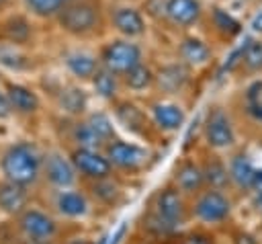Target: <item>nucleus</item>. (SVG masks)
I'll use <instances>...</instances> for the list:
<instances>
[{
  "mask_svg": "<svg viewBox=\"0 0 262 244\" xmlns=\"http://www.w3.org/2000/svg\"><path fill=\"white\" fill-rule=\"evenodd\" d=\"M86 240H88V238H82V240H80V242H76V244H86Z\"/></svg>",
  "mask_w": 262,
  "mask_h": 244,
  "instance_id": "obj_40",
  "label": "nucleus"
},
{
  "mask_svg": "<svg viewBox=\"0 0 262 244\" xmlns=\"http://www.w3.org/2000/svg\"><path fill=\"white\" fill-rule=\"evenodd\" d=\"M100 150L106 156L113 172L135 185H141L158 168V164L162 162V156L166 154L162 150H156L131 137H125L121 133L111 137Z\"/></svg>",
  "mask_w": 262,
  "mask_h": 244,
  "instance_id": "obj_6",
  "label": "nucleus"
},
{
  "mask_svg": "<svg viewBox=\"0 0 262 244\" xmlns=\"http://www.w3.org/2000/svg\"><path fill=\"white\" fill-rule=\"evenodd\" d=\"M2 88L10 100L14 121L18 125H45L47 119V103L37 88L35 82L23 78H2Z\"/></svg>",
  "mask_w": 262,
  "mask_h": 244,
  "instance_id": "obj_14",
  "label": "nucleus"
},
{
  "mask_svg": "<svg viewBox=\"0 0 262 244\" xmlns=\"http://www.w3.org/2000/svg\"><path fill=\"white\" fill-rule=\"evenodd\" d=\"M196 31L221 55L231 51L246 33V18L223 0H207Z\"/></svg>",
  "mask_w": 262,
  "mask_h": 244,
  "instance_id": "obj_9",
  "label": "nucleus"
},
{
  "mask_svg": "<svg viewBox=\"0 0 262 244\" xmlns=\"http://www.w3.org/2000/svg\"><path fill=\"white\" fill-rule=\"evenodd\" d=\"M184 148H190V150H192V154H194V158H196V162H199V166H201L205 187H215V189H223V191H229V193H231V182H229V172H227L225 154L203 146L199 139L194 141V146H184ZM231 195H233V193H231ZM233 197H235V195H233Z\"/></svg>",
  "mask_w": 262,
  "mask_h": 244,
  "instance_id": "obj_27",
  "label": "nucleus"
},
{
  "mask_svg": "<svg viewBox=\"0 0 262 244\" xmlns=\"http://www.w3.org/2000/svg\"><path fill=\"white\" fill-rule=\"evenodd\" d=\"M137 4H139V8L143 10V14L147 16L151 29H154V31H160V29H162V23H164L166 0H139Z\"/></svg>",
  "mask_w": 262,
  "mask_h": 244,
  "instance_id": "obj_35",
  "label": "nucleus"
},
{
  "mask_svg": "<svg viewBox=\"0 0 262 244\" xmlns=\"http://www.w3.org/2000/svg\"><path fill=\"white\" fill-rule=\"evenodd\" d=\"M244 144H262V76L231 86L223 96Z\"/></svg>",
  "mask_w": 262,
  "mask_h": 244,
  "instance_id": "obj_8",
  "label": "nucleus"
},
{
  "mask_svg": "<svg viewBox=\"0 0 262 244\" xmlns=\"http://www.w3.org/2000/svg\"><path fill=\"white\" fill-rule=\"evenodd\" d=\"M33 201H35L33 189L16 185L6 178H0V215H2V219L14 217Z\"/></svg>",
  "mask_w": 262,
  "mask_h": 244,
  "instance_id": "obj_30",
  "label": "nucleus"
},
{
  "mask_svg": "<svg viewBox=\"0 0 262 244\" xmlns=\"http://www.w3.org/2000/svg\"><path fill=\"white\" fill-rule=\"evenodd\" d=\"M196 139L203 146L217 150L221 154H227L229 150L242 144V135L237 131V125L223 96L211 98L205 103L199 119Z\"/></svg>",
  "mask_w": 262,
  "mask_h": 244,
  "instance_id": "obj_10",
  "label": "nucleus"
},
{
  "mask_svg": "<svg viewBox=\"0 0 262 244\" xmlns=\"http://www.w3.org/2000/svg\"><path fill=\"white\" fill-rule=\"evenodd\" d=\"M156 244H221L219 232L199 226V223H188L182 230L166 236L164 240L156 242Z\"/></svg>",
  "mask_w": 262,
  "mask_h": 244,
  "instance_id": "obj_32",
  "label": "nucleus"
},
{
  "mask_svg": "<svg viewBox=\"0 0 262 244\" xmlns=\"http://www.w3.org/2000/svg\"><path fill=\"white\" fill-rule=\"evenodd\" d=\"M117 2H139V0H117Z\"/></svg>",
  "mask_w": 262,
  "mask_h": 244,
  "instance_id": "obj_39",
  "label": "nucleus"
},
{
  "mask_svg": "<svg viewBox=\"0 0 262 244\" xmlns=\"http://www.w3.org/2000/svg\"><path fill=\"white\" fill-rule=\"evenodd\" d=\"M2 221H4V219H2V215H0V223H2Z\"/></svg>",
  "mask_w": 262,
  "mask_h": 244,
  "instance_id": "obj_42",
  "label": "nucleus"
},
{
  "mask_svg": "<svg viewBox=\"0 0 262 244\" xmlns=\"http://www.w3.org/2000/svg\"><path fill=\"white\" fill-rule=\"evenodd\" d=\"M166 180L176 191H180L186 199H192L199 191L205 189L201 166H199L190 148H182V152L172 160V164L168 168V174H166Z\"/></svg>",
  "mask_w": 262,
  "mask_h": 244,
  "instance_id": "obj_24",
  "label": "nucleus"
},
{
  "mask_svg": "<svg viewBox=\"0 0 262 244\" xmlns=\"http://www.w3.org/2000/svg\"><path fill=\"white\" fill-rule=\"evenodd\" d=\"M45 137L35 133H18L12 137H0V178L37 191L41 176Z\"/></svg>",
  "mask_w": 262,
  "mask_h": 244,
  "instance_id": "obj_3",
  "label": "nucleus"
},
{
  "mask_svg": "<svg viewBox=\"0 0 262 244\" xmlns=\"http://www.w3.org/2000/svg\"><path fill=\"white\" fill-rule=\"evenodd\" d=\"M51 25L68 41L94 45L108 35L106 0H66Z\"/></svg>",
  "mask_w": 262,
  "mask_h": 244,
  "instance_id": "obj_4",
  "label": "nucleus"
},
{
  "mask_svg": "<svg viewBox=\"0 0 262 244\" xmlns=\"http://www.w3.org/2000/svg\"><path fill=\"white\" fill-rule=\"evenodd\" d=\"M86 86H88L92 98H94L98 105H108L111 100H115L117 96L123 94L119 76H115L113 72H108V70H104V68H98L96 74L90 78V82H88Z\"/></svg>",
  "mask_w": 262,
  "mask_h": 244,
  "instance_id": "obj_31",
  "label": "nucleus"
},
{
  "mask_svg": "<svg viewBox=\"0 0 262 244\" xmlns=\"http://www.w3.org/2000/svg\"><path fill=\"white\" fill-rule=\"evenodd\" d=\"M2 125H16L14 121V113H12V107H10V100L0 84V127Z\"/></svg>",
  "mask_w": 262,
  "mask_h": 244,
  "instance_id": "obj_36",
  "label": "nucleus"
},
{
  "mask_svg": "<svg viewBox=\"0 0 262 244\" xmlns=\"http://www.w3.org/2000/svg\"><path fill=\"white\" fill-rule=\"evenodd\" d=\"M35 201L41 203L45 209H49L53 215H57L63 221L72 223H100L94 211V205L90 203L86 191L82 185L63 187V189H37Z\"/></svg>",
  "mask_w": 262,
  "mask_h": 244,
  "instance_id": "obj_11",
  "label": "nucleus"
},
{
  "mask_svg": "<svg viewBox=\"0 0 262 244\" xmlns=\"http://www.w3.org/2000/svg\"><path fill=\"white\" fill-rule=\"evenodd\" d=\"M6 4H8V0H0V12H4V8H6Z\"/></svg>",
  "mask_w": 262,
  "mask_h": 244,
  "instance_id": "obj_38",
  "label": "nucleus"
},
{
  "mask_svg": "<svg viewBox=\"0 0 262 244\" xmlns=\"http://www.w3.org/2000/svg\"><path fill=\"white\" fill-rule=\"evenodd\" d=\"M31 14H27L23 8L0 12V41L20 45V47H39V29Z\"/></svg>",
  "mask_w": 262,
  "mask_h": 244,
  "instance_id": "obj_25",
  "label": "nucleus"
},
{
  "mask_svg": "<svg viewBox=\"0 0 262 244\" xmlns=\"http://www.w3.org/2000/svg\"><path fill=\"white\" fill-rule=\"evenodd\" d=\"M104 107L108 109L113 123L121 135L131 137L135 141H141V144L151 146V148L162 150V152H166L172 146L174 139H170L158 131V127L154 125L151 117L147 115V111L139 98L121 94Z\"/></svg>",
  "mask_w": 262,
  "mask_h": 244,
  "instance_id": "obj_7",
  "label": "nucleus"
},
{
  "mask_svg": "<svg viewBox=\"0 0 262 244\" xmlns=\"http://www.w3.org/2000/svg\"><path fill=\"white\" fill-rule=\"evenodd\" d=\"M55 59H57V68L70 80H76L80 84H88L90 78L100 68L96 49L90 43H78V41L63 39V43L55 51Z\"/></svg>",
  "mask_w": 262,
  "mask_h": 244,
  "instance_id": "obj_18",
  "label": "nucleus"
},
{
  "mask_svg": "<svg viewBox=\"0 0 262 244\" xmlns=\"http://www.w3.org/2000/svg\"><path fill=\"white\" fill-rule=\"evenodd\" d=\"M0 230L6 234L2 244H76L86 238L90 223L63 221L33 201L14 217L4 219Z\"/></svg>",
  "mask_w": 262,
  "mask_h": 244,
  "instance_id": "obj_1",
  "label": "nucleus"
},
{
  "mask_svg": "<svg viewBox=\"0 0 262 244\" xmlns=\"http://www.w3.org/2000/svg\"><path fill=\"white\" fill-rule=\"evenodd\" d=\"M260 232H262V228H260Z\"/></svg>",
  "mask_w": 262,
  "mask_h": 244,
  "instance_id": "obj_43",
  "label": "nucleus"
},
{
  "mask_svg": "<svg viewBox=\"0 0 262 244\" xmlns=\"http://www.w3.org/2000/svg\"><path fill=\"white\" fill-rule=\"evenodd\" d=\"M100 68L113 72L115 76H123L127 70L137 66L149 55L147 41L125 39L117 35H106L98 43H94Z\"/></svg>",
  "mask_w": 262,
  "mask_h": 244,
  "instance_id": "obj_15",
  "label": "nucleus"
},
{
  "mask_svg": "<svg viewBox=\"0 0 262 244\" xmlns=\"http://www.w3.org/2000/svg\"><path fill=\"white\" fill-rule=\"evenodd\" d=\"M166 51H170L176 59L186 64L190 70L205 74V76L213 72V68L219 62V53L215 51V47L196 29L172 35Z\"/></svg>",
  "mask_w": 262,
  "mask_h": 244,
  "instance_id": "obj_16",
  "label": "nucleus"
},
{
  "mask_svg": "<svg viewBox=\"0 0 262 244\" xmlns=\"http://www.w3.org/2000/svg\"><path fill=\"white\" fill-rule=\"evenodd\" d=\"M78 174L72 166V160L59 144L45 137L43 158H41V176L37 189H63L78 185Z\"/></svg>",
  "mask_w": 262,
  "mask_h": 244,
  "instance_id": "obj_20",
  "label": "nucleus"
},
{
  "mask_svg": "<svg viewBox=\"0 0 262 244\" xmlns=\"http://www.w3.org/2000/svg\"><path fill=\"white\" fill-rule=\"evenodd\" d=\"M246 31L256 37H262V4L250 14V18H246Z\"/></svg>",
  "mask_w": 262,
  "mask_h": 244,
  "instance_id": "obj_37",
  "label": "nucleus"
},
{
  "mask_svg": "<svg viewBox=\"0 0 262 244\" xmlns=\"http://www.w3.org/2000/svg\"><path fill=\"white\" fill-rule=\"evenodd\" d=\"M66 152L72 160V166H74L80 182L82 180H96V178L115 174L100 148L74 146V148H66Z\"/></svg>",
  "mask_w": 262,
  "mask_h": 244,
  "instance_id": "obj_28",
  "label": "nucleus"
},
{
  "mask_svg": "<svg viewBox=\"0 0 262 244\" xmlns=\"http://www.w3.org/2000/svg\"><path fill=\"white\" fill-rule=\"evenodd\" d=\"M225 160H227L231 193L235 195V199L239 201V207H242V203L248 199V195H250V191L254 187V180H256L260 164L254 158L252 146L244 144V141L239 146H235L233 150H229L225 154Z\"/></svg>",
  "mask_w": 262,
  "mask_h": 244,
  "instance_id": "obj_22",
  "label": "nucleus"
},
{
  "mask_svg": "<svg viewBox=\"0 0 262 244\" xmlns=\"http://www.w3.org/2000/svg\"><path fill=\"white\" fill-rule=\"evenodd\" d=\"M66 0H20V8L39 23H51Z\"/></svg>",
  "mask_w": 262,
  "mask_h": 244,
  "instance_id": "obj_34",
  "label": "nucleus"
},
{
  "mask_svg": "<svg viewBox=\"0 0 262 244\" xmlns=\"http://www.w3.org/2000/svg\"><path fill=\"white\" fill-rule=\"evenodd\" d=\"M47 66L37 49L0 41V70L4 76L27 80L31 76H37Z\"/></svg>",
  "mask_w": 262,
  "mask_h": 244,
  "instance_id": "obj_23",
  "label": "nucleus"
},
{
  "mask_svg": "<svg viewBox=\"0 0 262 244\" xmlns=\"http://www.w3.org/2000/svg\"><path fill=\"white\" fill-rule=\"evenodd\" d=\"M188 205L192 223L211 228L215 232H221L239 215V201L229 191L215 187H205L199 191L192 199H188Z\"/></svg>",
  "mask_w": 262,
  "mask_h": 244,
  "instance_id": "obj_12",
  "label": "nucleus"
},
{
  "mask_svg": "<svg viewBox=\"0 0 262 244\" xmlns=\"http://www.w3.org/2000/svg\"><path fill=\"white\" fill-rule=\"evenodd\" d=\"M106 29L108 35L135 39V41H149L154 31L137 2H117V0H106Z\"/></svg>",
  "mask_w": 262,
  "mask_h": 244,
  "instance_id": "obj_17",
  "label": "nucleus"
},
{
  "mask_svg": "<svg viewBox=\"0 0 262 244\" xmlns=\"http://www.w3.org/2000/svg\"><path fill=\"white\" fill-rule=\"evenodd\" d=\"M2 78H4V74H2V70H0V82H2Z\"/></svg>",
  "mask_w": 262,
  "mask_h": 244,
  "instance_id": "obj_41",
  "label": "nucleus"
},
{
  "mask_svg": "<svg viewBox=\"0 0 262 244\" xmlns=\"http://www.w3.org/2000/svg\"><path fill=\"white\" fill-rule=\"evenodd\" d=\"M192 223L188 199L176 191L168 180L149 191L133 221V236L145 242H160L166 236Z\"/></svg>",
  "mask_w": 262,
  "mask_h": 244,
  "instance_id": "obj_2",
  "label": "nucleus"
},
{
  "mask_svg": "<svg viewBox=\"0 0 262 244\" xmlns=\"http://www.w3.org/2000/svg\"><path fill=\"white\" fill-rule=\"evenodd\" d=\"M121 80V90L127 96H135V98H143L147 94L154 92V62L147 55L143 62H139L137 66H133L131 70H127L123 76H119Z\"/></svg>",
  "mask_w": 262,
  "mask_h": 244,
  "instance_id": "obj_29",
  "label": "nucleus"
},
{
  "mask_svg": "<svg viewBox=\"0 0 262 244\" xmlns=\"http://www.w3.org/2000/svg\"><path fill=\"white\" fill-rule=\"evenodd\" d=\"M139 100L143 103V107H145L147 115L151 117L154 125L158 127V131L164 133L170 139H174L184 129V125L188 123L190 109L184 103L176 100V98L151 92V94H147Z\"/></svg>",
  "mask_w": 262,
  "mask_h": 244,
  "instance_id": "obj_19",
  "label": "nucleus"
},
{
  "mask_svg": "<svg viewBox=\"0 0 262 244\" xmlns=\"http://www.w3.org/2000/svg\"><path fill=\"white\" fill-rule=\"evenodd\" d=\"M82 189L86 191L90 203L94 205L98 221L111 219L115 213H119L123 207H127L133 199V193L139 185L129 182L117 174L102 176L96 180H82Z\"/></svg>",
  "mask_w": 262,
  "mask_h": 244,
  "instance_id": "obj_13",
  "label": "nucleus"
},
{
  "mask_svg": "<svg viewBox=\"0 0 262 244\" xmlns=\"http://www.w3.org/2000/svg\"><path fill=\"white\" fill-rule=\"evenodd\" d=\"M149 57L154 62V76H156L154 92L176 98L192 111L203 92V84L207 76L190 70L186 64L176 59L166 49H162V53H156V55L149 53Z\"/></svg>",
  "mask_w": 262,
  "mask_h": 244,
  "instance_id": "obj_5",
  "label": "nucleus"
},
{
  "mask_svg": "<svg viewBox=\"0 0 262 244\" xmlns=\"http://www.w3.org/2000/svg\"><path fill=\"white\" fill-rule=\"evenodd\" d=\"M225 70L231 86L262 76V37H256L246 31L244 37L233 47L231 59Z\"/></svg>",
  "mask_w": 262,
  "mask_h": 244,
  "instance_id": "obj_21",
  "label": "nucleus"
},
{
  "mask_svg": "<svg viewBox=\"0 0 262 244\" xmlns=\"http://www.w3.org/2000/svg\"><path fill=\"white\" fill-rule=\"evenodd\" d=\"M221 244H262L260 228H254L239 215L219 232Z\"/></svg>",
  "mask_w": 262,
  "mask_h": 244,
  "instance_id": "obj_33",
  "label": "nucleus"
},
{
  "mask_svg": "<svg viewBox=\"0 0 262 244\" xmlns=\"http://www.w3.org/2000/svg\"><path fill=\"white\" fill-rule=\"evenodd\" d=\"M207 0H166L162 33L172 37L176 33L194 31L201 23Z\"/></svg>",
  "mask_w": 262,
  "mask_h": 244,
  "instance_id": "obj_26",
  "label": "nucleus"
}]
</instances>
